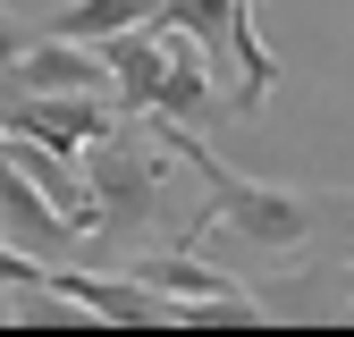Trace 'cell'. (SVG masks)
Returning a JSON list of instances; mask_svg holds the SVG:
<instances>
[{
  "label": "cell",
  "instance_id": "cell-5",
  "mask_svg": "<svg viewBox=\"0 0 354 337\" xmlns=\"http://www.w3.org/2000/svg\"><path fill=\"white\" fill-rule=\"evenodd\" d=\"M93 51H102V76H110V110H118V118H144L152 93H160V68H169V34L144 17V26L102 34Z\"/></svg>",
  "mask_w": 354,
  "mask_h": 337
},
{
  "label": "cell",
  "instance_id": "cell-4",
  "mask_svg": "<svg viewBox=\"0 0 354 337\" xmlns=\"http://www.w3.org/2000/svg\"><path fill=\"white\" fill-rule=\"evenodd\" d=\"M110 126H118L110 93H9V84H0V135H34V144L84 152L93 135H110Z\"/></svg>",
  "mask_w": 354,
  "mask_h": 337
},
{
  "label": "cell",
  "instance_id": "cell-6",
  "mask_svg": "<svg viewBox=\"0 0 354 337\" xmlns=\"http://www.w3.org/2000/svg\"><path fill=\"white\" fill-rule=\"evenodd\" d=\"M0 84H9V93H110L102 51L93 42H59V34H34L26 51L0 68Z\"/></svg>",
  "mask_w": 354,
  "mask_h": 337
},
{
  "label": "cell",
  "instance_id": "cell-7",
  "mask_svg": "<svg viewBox=\"0 0 354 337\" xmlns=\"http://www.w3.org/2000/svg\"><path fill=\"white\" fill-rule=\"evenodd\" d=\"M144 118H169V126H219V118H236L228 102H219V84H211V59L194 51L186 34H169V68H160V93H152V110Z\"/></svg>",
  "mask_w": 354,
  "mask_h": 337
},
{
  "label": "cell",
  "instance_id": "cell-2",
  "mask_svg": "<svg viewBox=\"0 0 354 337\" xmlns=\"http://www.w3.org/2000/svg\"><path fill=\"white\" fill-rule=\"evenodd\" d=\"M84 160V186H93V228H84L76 262H118V253H136L152 236V220L169 211V160L136 135V126H110L76 152Z\"/></svg>",
  "mask_w": 354,
  "mask_h": 337
},
{
  "label": "cell",
  "instance_id": "cell-10",
  "mask_svg": "<svg viewBox=\"0 0 354 337\" xmlns=\"http://www.w3.org/2000/svg\"><path fill=\"white\" fill-rule=\"evenodd\" d=\"M346 320H354V244H346Z\"/></svg>",
  "mask_w": 354,
  "mask_h": 337
},
{
  "label": "cell",
  "instance_id": "cell-9",
  "mask_svg": "<svg viewBox=\"0 0 354 337\" xmlns=\"http://www.w3.org/2000/svg\"><path fill=\"white\" fill-rule=\"evenodd\" d=\"M34 34H42V26H26L17 9H0V68H9V59L26 51V42H34Z\"/></svg>",
  "mask_w": 354,
  "mask_h": 337
},
{
  "label": "cell",
  "instance_id": "cell-8",
  "mask_svg": "<svg viewBox=\"0 0 354 337\" xmlns=\"http://www.w3.org/2000/svg\"><path fill=\"white\" fill-rule=\"evenodd\" d=\"M152 17V0H68V9L42 26V34H59V42H102L118 26H144Z\"/></svg>",
  "mask_w": 354,
  "mask_h": 337
},
{
  "label": "cell",
  "instance_id": "cell-1",
  "mask_svg": "<svg viewBox=\"0 0 354 337\" xmlns=\"http://www.w3.org/2000/svg\"><path fill=\"white\" fill-rule=\"evenodd\" d=\"M152 126H160L169 160H186L211 186V202L169 244H194V253H203V236L236 244V262H245L236 278L245 287H253V270H304V262H321L337 236H354V186H261V177H236L194 126H169V118H152Z\"/></svg>",
  "mask_w": 354,
  "mask_h": 337
},
{
  "label": "cell",
  "instance_id": "cell-3",
  "mask_svg": "<svg viewBox=\"0 0 354 337\" xmlns=\"http://www.w3.org/2000/svg\"><path fill=\"white\" fill-rule=\"evenodd\" d=\"M152 26L160 34H186L203 59H228V76H236V118L253 126L261 118V102L279 93V59H270V42L253 34V0H152Z\"/></svg>",
  "mask_w": 354,
  "mask_h": 337
}]
</instances>
